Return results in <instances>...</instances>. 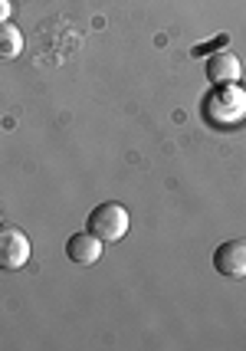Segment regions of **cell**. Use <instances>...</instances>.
<instances>
[{
	"label": "cell",
	"mask_w": 246,
	"mask_h": 351,
	"mask_svg": "<svg viewBox=\"0 0 246 351\" xmlns=\"http://www.w3.org/2000/svg\"><path fill=\"white\" fill-rule=\"evenodd\" d=\"M86 227L102 243H115V240H122L125 233H128V210H125L122 204H99L93 214H89Z\"/></svg>",
	"instance_id": "1"
},
{
	"label": "cell",
	"mask_w": 246,
	"mask_h": 351,
	"mask_svg": "<svg viewBox=\"0 0 246 351\" xmlns=\"http://www.w3.org/2000/svg\"><path fill=\"white\" fill-rule=\"evenodd\" d=\"M30 263V237L20 227H0V269L14 273Z\"/></svg>",
	"instance_id": "2"
},
{
	"label": "cell",
	"mask_w": 246,
	"mask_h": 351,
	"mask_svg": "<svg viewBox=\"0 0 246 351\" xmlns=\"http://www.w3.org/2000/svg\"><path fill=\"white\" fill-rule=\"evenodd\" d=\"M214 266L220 276L243 279L246 276V240H227L214 250Z\"/></svg>",
	"instance_id": "3"
},
{
	"label": "cell",
	"mask_w": 246,
	"mask_h": 351,
	"mask_svg": "<svg viewBox=\"0 0 246 351\" xmlns=\"http://www.w3.org/2000/svg\"><path fill=\"white\" fill-rule=\"evenodd\" d=\"M240 76H243V62L236 60V53H230V49H220L207 60V79L214 86H236Z\"/></svg>",
	"instance_id": "4"
},
{
	"label": "cell",
	"mask_w": 246,
	"mask_h": 351,
	"mask_svg": "<svg viewBox=\"0 0 246 351\" xmlns=\"http://www.w3.org/2000/svg\"><path fill=\"white\" fill-rule=\"evenodd\" d=\"M66 256L73 263H79V266H93L102 256V240L95 233H89V230L86 233H73L66 240Z\"/></svg>",
	"instance_id": "5"
},
{
	"label": "cell",
	"mask_w": 246,
	"mask_h": 351,
	"mask_svg": "<svg viewBox=\"0 0 246 351\" xmlns=\"http://www.w3.org/2000/svg\"><path fill=\"white\" fill-rule=\"evenodd\" d=\"M23 53V33L10 20H0V60H16Z\"/></svg>",
	"instance_id": "6"
},
{
	"label": "cell",
	"mask_w": 246,
	"mask_h": 351,
	"mask_svg": "<svg viewBox=\"0 0 246 351\" xmlns=\"http://www.w3.org/2000/svg\"><path fill=\"white\" fill-rule=\"evenodd\" d=\"M10 16V0H0V20H7Z\"/></svg>",
	"instance_id": "7"
}]
</instances>
